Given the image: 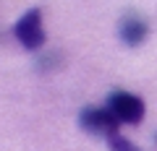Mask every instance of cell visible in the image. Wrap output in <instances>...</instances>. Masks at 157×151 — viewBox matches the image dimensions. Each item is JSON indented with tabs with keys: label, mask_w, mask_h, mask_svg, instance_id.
<instances>
[{
	"label": "cell",
	"mask_w": 157,
	"mask_h": 151,
	"mask_svg": "<svg viewBox=\"0 0 157 151\" xmlns=\"http://www.w3.org/2000/svg\"><path fill=\"white\" fill-rule=\"evenodd\" d=\"M78 125H81L84 133L105 135V138L113 135V133H118V128H121L118 117L107 110V107H84L81 115H78Z\"/></svg>",
	"instance_id": "obj_3"
},
{
	"label": "cell",
	"mask_w": 157,
	"mask_h": 151,
	"mask_svg": "<svg viewBox=\"0 0 157 151\" xmlns=\"http://www.w3.org/2000/svg\"><path fill=\"white\" fill-rule=\"evenodd\" d=\"M105 141H107V149H110V151H141L136 143H131V141L126 138V135H121V133L107 135Z\"/></svg>",
	"instance_id": "obj_5"
},
{
	"label": "cell",
	"mask_w": 157,
	"mask_h": 151,
	"mask_svg": "<svg viewBox=\"0 0 157 151\" xmlns=\"http://www.w3.org/2000/svg\"><path fill=\"white\" fill-rule=\"evenodd\" d=\"M13 34H16V39L21 42L24 50H29V52L39 50V47L45 45V39H47L45 26H42V11H39V8H29V11L16 21Z\"/></svg>",
	"instance_id": "obj_2"
},
{
	"label": "cell",
	"mask_w": 157,
	"mask_h": 151,
	"mask_svg": "<svg viewBox=\"0 0 157 151\" xmlns=\"http://www.w3.org/2000/svg\"><path fill=\"white\" fill-rule=\"evenodd\" d=\"M155 143H157V133H155Z\"/></svg>",
	"instance_id": "obj_6"
},
{
	"label": "cell",
	"mask_w": 157,
	"mask_h": 151,
	"mask_svg": "<svg viewBox=\"0 0 157 151\" xmlns=\"http://www.w3.org/2000/svg\"><path fill=\"white\" fill-rule=\"evenodd\" d=\"M118 37L126 47H139L141 42L149 37V23L139 16V13H126L118 23Z\"/></svg>",
	"instance_id": "obj_4"
},
{
	"label": "cell",
	"mask_w": 157,
	"mask_h": 151,
	"mask_svg": "<svg viewBox=\"0 0 157 151\" xmlns=\"http://www.w3.org/2000/svg\"><path fill=\"white\" fill-rule=\"evenodd\" d=\"M105 107L118 117L121 125H139L141 120H144V115H147V107H144V102H141V96L131 94V91H123V89L110 91Z\"/></svg>",
	"instance_id": "obj_1"
}]
</instances>
